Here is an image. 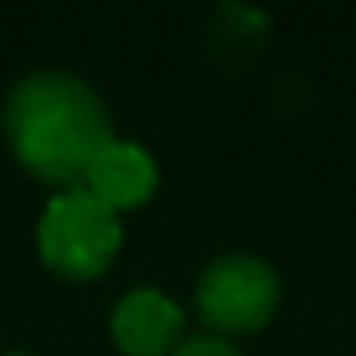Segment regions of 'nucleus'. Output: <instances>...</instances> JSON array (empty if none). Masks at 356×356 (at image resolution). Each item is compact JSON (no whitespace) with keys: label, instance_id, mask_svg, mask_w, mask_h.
I'll use <instances>...</instances> for the list:
<instances>
[{"label":"nucleus","instance_id":"obj_6","mask_svg":"<svg viewBox=\"0 0 356 356\" xmlns=\"http://www.w3.org/2000/svg\"><path fill=\"white\" fill-rule=\"evenodd\" d=\"M172 356H243V352L231 339H222V335H189Z\"/></svg>","mask_w":356,"mask_h":356},{"label":"nucleus","instance_id":"obj_5","mask_svg":"<svg viewBox=\"0 0 356 356\" xmlns=\"http://www.w3.org/2000/svg\"><path fill=\"white\" fill-rule=\"evenodd\" d=\"M159 185V172H155V159L138 147V143H122L113 138L88 168L84 185L101 206H109L113 214L122 210H138Z\"/></svg>","mask_w":356,"mask_h":356},{"label":"nucleus","instance_id":"obj_7","mask_svg":"<svg viewBox=\"0 0 356 356\" xmlns=\"http://www.w3.org/2000/svg\"><path fill=\"white\" fill-rule=\"evenodd\" d=\"M13 356H22V352H13Z\"/></svg>","mask_w":356,"mask_h":356},{"label":"nucleus","instance_id":"obj_3","mask_svg":"<svg viewBox=\"0 0 356 356\" xmlns=\"http://www.w3.org/2000/svg\"><path fill=\"white\" fill-rule=\"evenodd\" d=\"M281 302V281L273 264L260 256H218L193 289V306L202 323L218 335H248L260 331Z\"/></svg>","mask_w":356,"mask_h":356},{"label":"nucleus","instance_id":"obj_2","mask_svg":"<svg viewBox=\"0 0 356 356\" xmlns=\"http://www.w3.org/2000/svg\"><path fill=\"white\" fill-rule=\"evenodd\" d=\"M122 248V218L101 206L88 189H63L51 197L38 222V252L51 273L67 281H88L109 268Z\"/></svg>","mask_w":356,"mask_h":356},{"label":"nucleus","instance_id":"obj_1","mask_svg":"<svg viewBox=\"0 0 356 356\" xmlns=\"http://www.w3.org/2000/svg\"><path fill=\"white\" fill-rule=\"evenodd\" d=\"M5 138L30 176L80 189L92 159L113 143V126L92 84L72 72H34L5 101Z\"/></svg>","mask_w":356,"mask_h":356},{"label":"nucleus","instance_id":"obj_4","mask_svg":"<svg viewBox=\"0 0 356 356\" xmlns=\"http://www.w3.org/2000/svg\"><path fill=\"white\" fill-rule=\"evenodd\" d=\"M126 356H172L185 343V310L159 289H130L109 318Z\"/></svg>","mask_w":356,"mask_h":356}]
</instances>
